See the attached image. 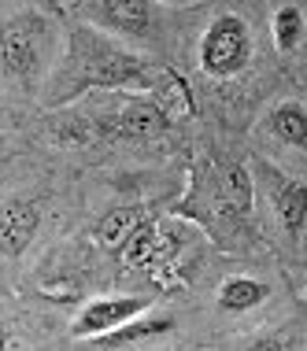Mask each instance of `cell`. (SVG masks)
I'll use <instances>...</instances> for the list:
<instances>
[{
    "label": "cell",
    "instance_id": "obj_1",
    "mask_svg": "<svg viewBox=\"0 0 307 351\" xmlns=\"http://www.w3.org/2000/svg\"><path fill=\"white\" fill-rule=\"evenodd\" d=\"M71 74L78 85H141L148 71L141 60L89 26L71 34Z\"/></svg>",
    "mask_w": 307,
    "mask_h": 351
},
{
    "label": "cell",
    "instance_id": "obj_2",
    "mask_svg": "<svg viewBox=\"0 0 307 351\" xmlns=\"http://www.w3.org/2000/svg\"><path fill=\"white\" fill-rule=\"evenodd\" d=\"M52 56V23L37 12H19L4 23V71L12 78L34 85L49 67Z\"/></svg>",
    "mask_w": 307,
    "mask_h": 351
},
{
    "label": "cell",
    "instance_id": "obj_3",
    "mask_svg": "<svg viewBox=\"0 0 307 351\" xmlns=\"http://www.w3.org/2000/svg\"><path fill=\"white\" fill-rule=\"evenodd\" d=\"M252 60V30L241 15H215L200 37V71L211 78H234Z\"/></svg>",
    "mask_w": 307,
    "mask_h": 351
},
{
    "label": "cell",
    "instance_id": "obj_4",
    "mask_svg": "<svg viewBox=\"0 0 307 351\" xmlns=\"http://www.w3.org/2000/svg\"><path fill=\"white\" fill-rule=\"evenodd\" d=\"M156 4L159 0H93L85 8V15L108 34L148 37L156 30Z\"/></svg>",
    "mask_w": 307,
    "mask_h": 351
},
{
    "label": "cell",
    "instance_id": "obj_5",
    "mask_svg": "<svg viewBox=\"0 0 307 351\" xmlns=\"http://www.w3.org/2000/svg\"><path fill=\"white\" fill-rule=\"evenodd\" d=\"M152 303L145 296H104V300H93L89 307H82V315L74 318L71 326V337L74 340H93L100 333H111V329L126 326L130 318L145 315Z\"/></svg>",
    "mask_w": 307,
    "mask_h": 351
},
{
    "label": "cell",
    "instance_id": "obj_6",
    "mask_svg": "<svg viewBox=\"0 0 307 351\" xmlns=\"http://www.w3.org/2000/svg\"><path fill=\"white\" fill-rule=\"evenodd\" d=\"M271 200H274V211L282 218L285 233L289 237L304 233V226H307V185L289 178V174L271 170Z\"/></svg>",
    "mask_w": 307,
    "mask_h": 351
},
{
    "label": "cell",
    "instance_id": "obj_7",
    "mask_svg": "<svg viewBox=\"0 0 307 351\" xmlns=\"http://www.w3.org/2000/svg\"><path fill=\"white\" fill-rule=\"evenodd\" d=\"M170 329H174V318H170V315H148V311H145V315L130 318L126 326L93 337L89 344L93 348H130V344H145V340H152V337L170 333Z\"/></svg>",
    "mask_w": 307,
    "mask_h": 351
},
{
    "label": "cell",
    "instance_id": "obj_8",
    "mask_svg": "<svg viewBox=\"0 0 307 351\" xmlns=\"http://www.w3.org/2000/svg\"><path fill=\"white\" fill-rule=\"evenodd\" d=\"M37 222H41V215H37L34 204H26V200H12V204H8L4 215H0V241H4V252L8 255L23 252L26 244L34 241Z\"/></svg>",
    "mask_w": 307,
    "mask_h": 351
},
{
    "label": "cell",
    "instance_id": "obj_9",
    "mask_svg": "<svg viewBox=\"0 0 307 351\" xmlns=\"http://www.w3.org/2000/svg\"><path fill=\"white\" fill-rule=\"evenodd\" d=\"M266 130L289 148L307 152V108L296 100H282L277 108L266 115Z\"/></svg>",
    "mask_w": 307,
    "mask_h": 351
},
{
    "label": "cell",
    "instance_id": "obj_10",
    "mask_svg": "<svg viewBox=\"0 0 307 351\" xmlns=\"http://www.w3.org/2000/svg\"><path fill=\"white\" fill-rule=\"evenodd\" d=\"M266 296H271V289H266L263 281H255V278H226L223 289H218V311H226V315H245V311L259 307Z\"/></svg>",
    "mask_w": 307,
    "mask_h": 351
},
{
    "label": "cell",
    "instance_id": "obj_11",
    "mask_svg": "<svg viewBox=\"0 0 307 351\" xmlns=\"http://www.w3.org/2000/svg\"><path fill=\"white\" fill-rule=\"evenodd\" d=\"M271 30H274V45H277V49L293 52L296 45H300V37H304V12H300V8H293V4L277 8Z\"/></svg>",
    "mask_w": 307,
    "mask_h": 351
},
{
    "label": "cell",
    "instance_id": "obj_12",
    "mask_svg": "<svg viewBox=\"0 0 307 351\" xmlns=\"http://www.w3.org/2000/svg\"><path fill=\"white\" fill-rule=\"evenodd\" d=\"M141 226V218L133 207H119V211H111L108 218L100 222V241L108 244V248H122V244L133 237V230Z\"/></svg>",
    "mask_w": 307,
    "mask_h": 351
},
{
    "label": "cell",
    "instance_id": "obj_13",
    "mask_svg": "<svg viewBox=\"0 0 307 351\" xmlns=\"http://www.w3.org/2000/svg\"><path fill=\"white\" fill-rule=\"evenodd\" d=\"M159 4H170V8H185V4H193V0H159Z\"/></svg>",
    "mask_w": 307,
    "mask_h": 351
}]
</instances>
